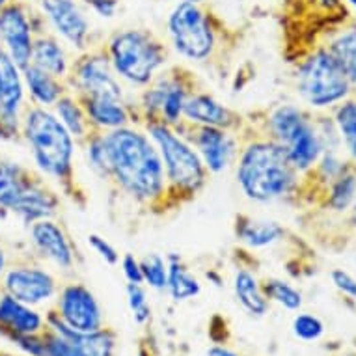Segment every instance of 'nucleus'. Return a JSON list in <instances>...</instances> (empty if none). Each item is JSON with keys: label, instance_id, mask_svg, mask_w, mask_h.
<instances>
[{"label": "nucleus", "instance_id": "obj_1", "mask_svg": "<svg viewBox=\"0 0 356 356\" xmlns=\"http://www.w3.org/2000/svg\"><path fill=\"white\" fill-rule=\"evenodd\" d=\"M105 181L152 215L161 216L166 177L155 142L138 125L105 133Z\"/></svg>", "mask_w": 356, "mask_h": 356}, {"label": "nucleus", "instance_id": "obj_2", "mask_svg": "<svg viewBox=\"0 0 356 356\" xmlns=\"http://www.w3.org/2000/svg\"><path fill=\"white\" fill-rule=\"evenodd\" d=\"M235 175L241 193L256 204H273L297 196L300 174L275 140L257 133L250 123L239 133Z\"/></svg>", "mask_w": 356, "mask_h": 356}, {"label": "nucleus", "instance_id": "obj_3", "mask_svg": "<svg viewBox=\"0 0 356 356\" xmlns=\"http://www.w3.org/2000/svg\"><path fill=\"white\" fill-rule=\"evenodd\" d=\"M21 140L29 146L35 170L60 191L81 204L82 191L75 177L76 142L51 108L26 105L21 125Z\"/></svg>", "mask_w": 356, "mask_h": 356}, {"label": "nucleus", "instance_id": "obj_4", "mask_svg": "<svg viewBox=\"0 0 356 356\" xmlns=\"http://www.w3.org/2000/svg\"><path fill=\"white\" fill-rule=\"evenodd\" d=\"M155 142L163 159L166 191H164L161 216L168 215L191 204L209 181V172L198 152L183 138L172 125L146 123L142 125Z\"/></svg>", "mask_w": 356, "mask_h": 356}, {"label": "nucleus", "instance_id": "obj_5", "mask_svg": "<svg viewBox=\"0 0 356 356\" xmlns=\"http://www.w3.org/2000/svg\"><path fill=\"white\" fill-rule=\"evenodd\" d=\"M248 123L286 152L298 174H308L327 147L323 140L319 120L297 105H278L265 112L261 120L248 118Z\"/></svg>", "mask_w": 356, "mask_h": 356}, {"label": "nucleus", "instance_id": "obj_6", "mask_svg": "<svg viewBox=\"0 0 356 356\" xmlns=\"http://www.w3.org/2000/svg\"><path fill=\"white\" fill-rule=\"evenodd\" d=\"M60 196L51 183L34 168L0 157V211L32 224L41 218H56Z\"/></svg>", "mask_w": 356, "mask_h": 356}, {"label": "nucleus", "instance_id": "obj_7", "mask_svg": "<svg viewBox=\"0 0 356 356\" xmlns=\"http://www.w3.org/2000/svg\"><path fill=\"white\" fill-rule=\"evenodd\" d=\"M106 56L116 76L133 88H146L168 65L164 41L146 29H125L105 43Z\"/></svg>", "mask_w": 356, "mask_h": 356}, {"label": "nucleus", "instance_id": "obj_8", "mask_svg": "<svg viewBox=\"0 0 356 356\" xmlns=\"http://www.w3.org/2000/svg\"><path fill=\"white\" fill-rule=\"evenodd\" d=\"M200 81L193 70L183 64H168L146 88H142L131 105L133 123H166L174 127L183 120V106L200 90Z\"/></svg>", "mask_w": 356, "mask_h": 356}, {"label": "nucleus", "instance_id": "obj_9", "mask_svg": "<svg viewBox=\"0 0 356 356\" xmlns=\"http://www.w3.org/2000/svg\"><path fill=\"white\" fill-rule=\"evenodd\" d=\"M295 88L304 105L314 111L334 108L355 94L327 45H317L302 56L295 71Z\"/></svg>", "mask_w": 356, "mask_h": 356}, {"label": "nucleus", "instance_id": "obj_10", "mask_svg": "<svg viewBox=\"0 0 356 356\" xmlns=\"http://www.w3.org/2000/svg\"><path fill=\"white\" fill-rule=\"evenodd\" d=\"M168 38L174 51L188 62L207 64L220 51L216 19L202 2H177L168 17Z\"/></svg>", "mask_w": 356, "mask_h": 356}, {"label": "nucleus", "instance_id": "obj_11", "mask_svg": "<svg viewBox=\"0 0 356 356\" xmlns=\"http://www.w3.org/2000/svg\"><path fill=\"white\" fill-rule=\"evenodd\" d=\"M0 287L2 293L34 308L56 298L60 291L58 278L32 252L10 259L4 275L0 276Z\"/></svg>", "mask_w": 356, "mask_h": 356}, {"label": "nucleus", "instance_id": "obj_12", "mask_svg": "<svg viewBox=\"0 0 356 356\" xmlns=\"http://www.w3.org/2000/svg\"><path fill=\"white\" fill-rule=\"evenodd\" d=\"M47 29L40 10L35 12L26 0H12L0 10V47L21 70L30 65L34 38Z\"/></svg>", "mask_w": 356, "mask_h": 356}, {"label": "nucleus", "instance_id": "obj_13", "mask_svg": "<svg viewBox=\"0 0 356 356\" xmlns=\"http://www.w3.org/2000/svg\"><path fill=\"white\" fill-rule=\"evenodd\" d=\"M65 84L76 97H86V95L125 97L122 81L116 76L111 60L106 56L105 43L90 47L71 62Z\"/></svg>", "mask_w": 356, "mask_h": 356}, {"label": "nucleus", "instance_id": "obj_14", "mask_svg": "<svg viewBox=\"0 0 356 356\" xmlns=\"http://www.w3.org/2000/svg\"><path fill=\"white\" fill-rule=\"evenodd\" d=\"M174 129L198 152L209 174H222L237 159L241 138L232 131L209 125H198L187 120L175 123Z\"/></svg>", "mask_w": 356, "mask_h": 356}, {"label": "nucleus", "instance_id": "obj_15", "mask_svg": "<svg viewBox=\"0 0 356 356\" xmlns=\"http://www.w3.org/2000/svg\"><path fill=\"white\" fill-rule=\"evenodd\" d=\"M26 108L23 70L0 47V140H21V125Z\"/></svg>", "mask_w": 356, "mask_h": 356}, {"label": "nucleus", "instance_id": "obj_16", "mask_svg": "<svg viewBox=\"0 0 356 356\" xmlns=\"http://www.w3.org/2000/svg\"><path fill=\"white\" fill-rule=\"evenodd\" d=\"M49 30L70 47L84 53L92 45V24L76 0H35Z\"/></svg>", "mask_w": 356, "mask_h": 356}, {"label": "nucleus", "instance_id": "obj_17", "mask_svg": "<svg viewBox=\"0 0 356 356\" xmlns=\"http://www.w3.org/2000/svg\"><path fill=\"white\" fill-rule=\"evenodd\" d=\"M29 239L30 252L40 261L51 263L64 273L75 269V245L56 218H41L29 224Z\"/></svg>", "mask_w": 356, "mask_h": 356}, {"label": "nucleus", "instance_id": "obj_18", "mask_svg": "<svg viewBox=\"0 0 356 356\" xmlns=\"http://www.w3.org/2000/svg\"><path fill=\"white\" fill-rule=\"evenodd\" d=\"M54 312L75 332H95L103 328V309L94 293L81 282L60 286Z\"/></svg>", "mask_w": 356, "mask_h": 356}, {"label": "nucleus", "instance_id": "obj_19", "mask_svg": "<svg viewBox=\"0 0 356 356\" xmlns=\"http://www.w3.org/2000/svg\"><path fill=\"white\" fill-rule=\"evenodd\" d=\"M183 120L198 125H209V127H218L232 131L235 135H239L241 131H245L248 118L241 112L222 105L215 95L205 92L204 88L196 90L187 99L183 106Z\"/></svg>", "mask_w": 356, "mask_h": 356}, {"label": "nucleus", "instance_id": "obj_20", "mask_svg": "<svg viewBox=\"0 0 356 356\" xmlns=\"http://www.w3.org/2000/svg\"><path fill=\"white\" fill-rule=\"evenodd\" d=\"M86 112L92 127L99 133H108L114 129L135 125L133 112L125 97H112V95H86L76 97Z\"/></svg>", "mask_w": 356, "mask_h": 356}, {"label": "nucleus", "instance_id": "obj_21", "mask_svg": "<svg viewBox=\"0 0 356 356\" xmlns=\"http://www.w3.org/2000/svg\"><path fill=\"white\" fill-rule=\"evenodd\" d=\"M47 327L45 317L34 306L21 302L6 293L0 295V334L10 341L19 336L40 334Z\"/></svg>", "mask_w": 356, "mask_h": 356}, {"label": "nucleus", "instance_id": "obj_22", "mask_svg": "<svg viewBox=\"0 0 356 356\" xmlns=\"http://www.w3.org/2000/svg\"><path fill=\"white\" fill-rule=\"evenodd\" d=\"M71 62L73 60H70V56H67V51H65L62 40H58L53 32L45 30V32L35 35L30 64L47 71L60 81H65L70 75Z\"/></svg>", "mask_w": 356, "mask_h": 356}, {"label": "nucleus", "instance_id": "obj_23", "mask_svg": "<svg viewBox=\"0 0 356 356\" xmlns=\"http://www.w3.org/2000/svg\"><path fill=\"white\" fill-rule=\"evenodd\" d=\"M23 81L30 105L43 106V108H53L56 105V101L70 92L65 81H60L51 73L40 70V67H35L32 64L26 65L23 70Z\"/></svg>", "mask_w": 356, "mask_h": 356}, {"label": "nucleus", "instance_id": "obj_24", "mask_svg": "<svg viewBox=\"0 0 356 356\" xmlns=\"http://www.w3.org/2000/svg\"><path fill=\"white\" fill-rule=\"evenodd\" d=\"M235 235L250 250H261L280 243L286 237V228L275 220H257L248 215L235 218Z\"/></svg>", "mask_w": 356, "mask_h": 356}, {"label": "nucleus", "instance_id": "obj_25", "mask_svg": "<svg viewBox=\"0 0 356 356\" xmlns=\"http://www.w3.org/2000/svg\"><path fill=\"white\" fill-rule=\"evenodd\" d=\"M234 291L237 302L254 317H263L269 312V298L265 297L261 282L250 269L241 267L234 276Z\"/></svg>", "mask_w": 356, "mask_h": 356}, {"label": "nucleus", "instance_id": "obj_26", "mask_svg": "<svg viewBox=\"0 0 356 356\" xmlns=\"http://www.w3.org/2000/svg\"><path fill=\"white\" fill-rule=\"evenodd\" d=\"M356 200V164L349 163L347 168L334 179L323 193L325 209L336 215H347Z\"/></svg>", "mask_w": 356, "mask_h": 356}, {"label": "nucleus", "instance_id": "obj_27", "mask_svg": "<svg viewBox=\"0 0 356 356\" xmlns=\"http://www.w3.org/2000/svg\"><path fill=\"white\" fill-rule=\"evenodd\" d=\"M53 108L54 114L58 116L60 122L64 123V127L70 131L79 146L95 131L90 120H88L86 112L82 108L81 101L76 99V95L73 92H67V94L62 95Z\"/></svg>", "mask_w": 356, "mask_h": 356}, {"label": "nucleus", "instance_id": "obj_28", "mask_svg": "<svg viewBox=\"0 0 356 356\" xmlns=\"http://www.w3.org/2000/svg\"><path fill=\"white\" fill-rule=\"evenodd\" d=\"M327 49L343 70L347 81L353 86V92L356 94V24L339 29L328 40Z\"/></svg>", "mask_w": 356, "mask_h": 356}, {"label": "nucleus", "instance_id": "obj_29", "mask_svg": "<svg viewBox=\"0 0 356 356\" xmlns=\"http://www.w3.org/2000/svg\"><path fill=\"white\" fill-rule=\"evenodd\" d=\"M166 259H168V286H166V291L170 293L172 300L174 302H185V300L198 297L202 293V284L188 270L181 257L170 254Z\"/></svg>", "mask_w": 356, "mask_h": 356}, {"label": "nucleus", "instance_id": "obj_30", "mask_svg": "<svg viewBox=\"0 0 356 356\" xmlns=\"http://www.w3.org/2000/svg\"><path fill=\"white\" fill-rule=\"evenodd\" d=\"M334 127L338 131L341 147H345L347 159L356 164V94L349 95L332 108Z\"/></svg>", "mask_w": 356, "mask_h": 356}, {"label": "nucleus", "instance_id": "obj_31", "mask_svg": "<svg viewBox=\"0 0 356 356\" xmlns=\"http://www.w3.org/2000/svg\"><path fill=\"white\" fill-rule=\"evenodd\" d=\"M261 289L269 302H276L286 309L297 312L302 306V293L280 278H269L261 284Z\"/></svg>", "mask_w": 356, "mask_h": 356}, {"label": "nucleus", "instance_id": "obj_32", "mask_svg": "<svg viewBox=\"0 0 356 356\" xmlns=\"http://www.w3.org/2000/svg\"><path fill=\"white\" fill-rule=\"evenodd\" d=\"M144 284L155 291H166L168 286V259L159 254H147L140 259Z\"/></svg>", "mask_w": 356, "mask_h": 356}, {"label": "nucleus", "instance_id": "obj_33", "mask_svg": "<svg viewBox=\"0 0 356 356\" xmlns=\"http://www.w3.org/2000/svg\"><path fill=\"white\" fill-rule=\"evenodd\" d=\"M129 308L133 312V317L138 325H146L152 319V306L147 302V293L144 284H127Z\"/></svg>", "mask_w": 356, "mask_h": 356}, {"label": "nucleus", "instance_id": "obj_34", "mask_svg": "<svg viewBox=\"0 0 356 356\" xmlns=\"http://www.w3.org/2000/svg\"><path fill=\"white\" fill-rule=\"evenodd\" d=\"M293 334L302 341H317L325 334V323L314 314H298L293 319Z\"/></svg>", "mask_w": 356, "mask_h": 356}, {"label": "nucleus", "instance_id": "obj_35", "mask_svg": "<svg viewBox=\"0 0 356 356\" xmlns=\"http://www.w3.org/2000/svg\"><path fill=\"white\" fill-rule=\"evenodd\" d=\"M43 338H45V356H88L64 336L54 332L51 327L43 328Z\"/></svg>", "mask_w": 356, "mask_h": 356}, {"label": "nucleus", "instance_id": "obj_36", "mask_svg": "<svg viewBox=\"0 0 356 356\" xmlns=\"http://www.w3.org/2000/svg\"><path fill=\"white\" fill-rule=\"evenodd\" d=\"M88 245H90V248H92L106 265H112V267H114V265H118L120 259H122V257H120V252H118L103 235L90 234L88 235Z\"/></svg>", "mask_w": 356, "mask_h": 356}, {"label": "nucleus", "instance_id": "obj_37", "mask_svg": "<svg viewBox=\"0 0 356 356\" xmlns=\"http://www.w3.org/2000/svg\"><path fill=\"white\" fill-rule=\"evenodd\" d=\"M330 280H332L334 287H336L339 293H343L345 297L356 300V278H353L347 270L334 269L332 273H330Z\"/></svg>", "mask_w": 356, "mask_h": 356}, {"label": "nucleus", "instance_id": "obj_38", "mask_svg": "<svg viewBox=\"0 0 356 356\" xmlns=\"http://www.w3.org/2000/svg\"><path fill=\"white\" fill-rule=\"evenodd\" d=\"M120 265H122L123 276L127 278L129 284H144L140 259H136L133 254H123V257L120 259Z\"/></svg>", "mask_w": 356, "mask_h": 356}, {"label": "nucleus", "instance_id": "obj_39", "mask_svg": "<svg viewBox=\"0 0 356 356\" xmlns=\"http://www.w3.org/2000/svg\"><path fill=\"white\" fill-rule=\"evenodd\" d=\"M82 2L101 17H114L120 6V0H82Z\"/></svg>", "mask_w": 356, "mask_h": 356}, {"label": "nucleus", "instance_id": "obj_40", "mask_svg": "<svg viewBox=\"0 0 356 356\" xmlns=\"http://www.w3.org/2000/svg\"><path fill=\"white\" fill-rule=\"evenodd\" d=\"M10 259H12V257H10V250H8L6 243L0 237V276L4 275V270H6Z\"/></svg>", "mask_w": 356, "mask_h": 356}, {"label": "nucleus", "instance_id": "obj_41", "mask_svg": "<svg viewBox=\"0 0 356 356\" xmlns=\"http://www.w3.org/2000/svg\"><path fill=\"white\" fill-rule=\"evenodd\" d=\"M207 356H239V355L234 353L232 349L222 347V345H215V347H211V349L207 350Z\"/></svg>", "mask_w": 356, "mask_h": 356}, {"label": "nucleus", "instance_id": "obj_42", "mask_svg": "<svg viewBox=\"0 0 356 356\" xmlns=\"http://www.w3.org/2000/svg\"><path fill=\"white\" fill-rule=\"evenodd\" d=\"M317 6L325 8V10H328V12H332V10H339V8L343 6L341 4V0H316Z\"/></svg>", "mask_w": 356, "mask_h": 356}, {"label": "nucleus", "instance_id": "obj_43", "mask_svg": "<svg viewBox=\"0 0 356 356\" xmlns=\"http://www.w3.org/2000/svg\"><path fill=\"white\" fill-rule=\"evenodd\" d=\"M345 2H347V4H349V6L356 12V0H345Z\"/></svg>", "mask_w": 356, "mask_h": 356}, {"label": "nucleus", "instance_id": "obj_44", "mask_svg": "<svg viewBox=\"0 0 356 356\" xmlns=\"http://www.w3.org/2000/svg\"><path fill=\"white\" fill-rule=\"evenodd\" d=\"M10 2H12V0H0V10L6 6V4H10Z\"/></svg>", "mask_w": 356, "mask_h": 356}, {"label": "nucleus", "instance_id": "obj_45", "mask_svg": "<svg viewBox=\"0 0 356 356\" xmlns=\"http://www.w3.org/2000/svg\"><path fill=\"white\" fill-rule=\"evenodd\" d=\"M0 356H17V355H12V353H6V350H0Z\"/></svg>", "mask_w": 356, "mask_h": 356}, {"label": "nucleus", "instance_id": "obj_46", "mask_svg": "<svg viewBox=\"0 0 356 356\" xmlns=\"http://www.w3.org/2000/svg\"><path fill=\"white\" fill-rule=\"evenodd\" d=\"M177 2H204V0H177Z\"/></svg>", "mask_w": 356, "mask_h": 356}, {"label": "nucleus", "instance_id": "obj_47", "mask_svg": "<svg viewBox=\"0 0 356 356\" xmlns=\"http://www.w3.org/2000/svg\"><path fill=\"white\" fill-rule=\"evenodd\" d=\"M0 295H2V287H0Z\"/></svg>", "mask_w": 356, "mask_h": 356}]
</instances>
